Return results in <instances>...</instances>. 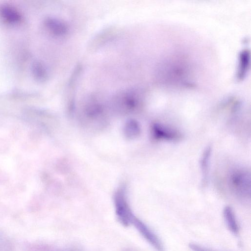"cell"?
Here are the masks:
<instances>
[{
    "label": "cell",
    "instance_id": "cell-1",
    "mask_svg": "<svg viewBox=\"0 0 251 251\" xmlns=\"http://www.w3.org/2000/svg\"><path fill=\"white\" fill-rule=\"evenodd\" d=\"M116 213L120 223L125 226L132 224L135 217L127 202L124 193L118 192L115 197Z\"/></svg>",
    "mask_w": 251,
    "mask_h": 251
},
{
    "label": "cell",
    "instance_id": "cell-2",
    "mask_svg": "<svg viewBox=\"0 0 251 251\" xmlns=\"http://www.w3.org/2000/svg\"><path fill=\"white\" fill-rule=\"evenodd\" d=\"M250 175L243 169L235 170L230 176V183L233 190L239 194H247L250 191Z\"/></svg>",
    "mask_w": 251,
    "mask_h": 251
},
{
    "label": "cell",
    "instance_id": "cell-3",
    "mask_svg": "<svg viewBox=\"0 0 251 251\" xmlns=\"http://www.w3.org/2000/svg\"><path fill=\"white\" fill-rule=\"evenodd\" d=\"M151 135L157 141H174L182 138L181 134L177 130L158 123L152 125Z\"/></svg>",
    "mask_w": 251,
    "mask_h": 251
},
{
    "label": "cell",
    "instance_id": "cell-4",
    "mask_svg": "<svg viewBox=\"0 0 251 251\" xmlns=\"http://www.w3.org/2000/svg\"><path fill=\"white\" fill-rule=\"evenodd\" d=\"M131 224L134 226L141 234L156 250L158 251H163V247L158 238L144 223L136 217H134Z\"/></svg>",
    "mask_w": 251,
    "mask_h": 251
},
{
    "label": "cell",
    "instance_id": "cell-5",
    "mask_svg": "<svg viewBox=\"0 0 251 251\" xmlns=\"http://www.w3.org/2000/svg\"><path fill=\"white\" fill-rule=\"evenodd\" d=\"M211 147L208 146L203 151L200 160L202 175L201 183L203 187L206 186L208 181Z\"/></svg>",
    "mask_w": 251,
    "mask_h": 251
},
{
    "label": "cell",
    "instance_id": "cell-6",
    "mask_svg": "<svg viewBox=\"0 0 251 251\" xmlns=\"http://www.w3.org/2000/svg\"><path fill=\"white\" fill-rule=\"evenodd\" d=\"M0 15L10 23H17L21 20V16L19 12L8 6L3 5L0 7Z\"/></svg>",
    "mask_w": 251,
    "mask_h": 251
},
{
    "label": "cell",
    "instance_id": "cell-7",
    "mask_svg": "<svg viewBox=\"0 0 251 251\" xmlns=\"http://www.w3.org/2000/svg\"><path fill=\"white\" fill-rule=\"evenodd\" d=\"M224 218L229 230L234 234L238 232V226L234 212L228 206L225 207L223 211Z\"/></svg>",
    "mask_w": 251,
    "mask_h": 251
},
{
    "label": "cell",
    "instance_id": "cell-8",
    "mask_svg": "<svg viewBox=\"0 0 251 251\" xmlns=\"http://www.w3.org/2000/svg\"><path fill=\"white\" fill-rule=\"evenodd\" d=\"M45 24L49 30L56 35H62L67 30V26L64 23L52 18L46 20Z\"/></svg>",
    "mask_w": 251,
    "mask_h": 251
},
{
    "label": "cell",
    "instance_id": "cell-9",
    "mask_svg": "<svg viewBox=\"0 0 251 251\" xmlns=\"http://www.w3.org/2000/svg\"><path fill=\"white\" fill-rule=\"evenodd\" d=\"M249 59V54L247 51H244L240 56V71L241 75H244L248 67Z\"/></svg>",
    "mask_w": 251,
    "mask_h": 251
},
{
    "label": "cell",
    "instance_id": "cell-10",
    "mask_svg": "<svg viewBox=\"0 0 251 251\" xmlns=\"http://www.w3.org/2000/svg\"><path fill=\"white\" fill-rule=\"evenodd\" d=\"M127 125V134L129 136H136L139 134L140 128L139 124L135 121H130Z\"/></svg>",
    "mask_w": 251,
    "mask_h": 251
},
{
    "label": "cell",
    "instance_id": "cell-11",
    "mask_svg": "<svg viewBox=\"0 0 251 251\" xmlns=\"http://www.w3.org/2000/svg\"><path fill=\"white\" fill-rule=\"evenodd\" d=\"M34 68V71L35 72V74L37 77L41 79L45 77V70L42 68V66L41 65L39 64H36Z\"/></svg>",
    "mask_w": 251,
    "mask_h": 251
},
{
    "label": "cell",
    "instance_id": "cell-12",
    "mask_svg": "<svg viewBox=\"0 0 251 251\" xmlns=\"http://www.w3.org/2000/svg\"><path fill=\"white\" fill-rule=\"evenodd\" d=\"M190 248L194 251H212L204 247L196 244H191Z\"/></svg>",
    "mask_w": 251,
    "mask_h": 251
}]
</instances>
